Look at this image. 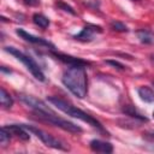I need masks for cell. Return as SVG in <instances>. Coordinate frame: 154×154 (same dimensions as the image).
I'll use <instances>...</instances> for the list:
<instances>
[{
  "label": "cell",
  "mask_w": 154,
  "mask_h": 154,
  "mask_svg": "<svg viewBox=\"0 0 154 154\" xmlns=\"http://www.w3.org/2000/svg\"><path fill=\"white\" fill-rule=\"evenodd\" d=\"M84 67L79 65L69 66L61 76L63 84L78 99L85 97L88 91V78Z\"/></svg>",
  "instance_id": "obj_1"
},
{
  "label": "cell",
  "mask_w": 154,
  "mask_h": 154,
  "mask_svg": "<svg viewBox=\"0 0 154 154\" xmlns=\"http://www.w3.org/2000/svg\"><path fill=\"white\" fill-rule=\"evenodd\" d=\"M47 100H48L52 105H54L58 109H60L61 112L66 113L67 116H71V117H73V118H77V119H79V120H82V122L89 124L90 126L95 128L97 131H100V132H102V134H105V135H108V132L105 130V128L102 126V124H101L97 119H95V118L91 117L90 114L85 113L84 111H82V109H79V108H77V107H75V106L71 105L70 102H67V101H65V100H63V99H60V97H58V96H48Z\"/></svg>",
  "instance_id": "obj_2"
},
{
  "label": "cell",
  "mask_w": 154,
  "mask_h": 154,
  "mask_svg": "<svg viewBox=\"0 0 154 154\" xmlns=\"http://www.w3.org/2000/svg\"><path fill=\"white\" fill-rule=\"evenodd\" d=\"M4 49H5L7 53H10V54H12L13 57H16L19 61H22L23 65L28 69V71H30V73H31L37 81H40V82H46L45 73L42 72V70H41V67L38 66V64H37L31 57L24 54L23 52H20L19 49H17V48H14V47H5Z\"/></svg>",
  "instance_id": "obj_3"
},
{
  "label": "cell",
  "mask_w": 154,
  "mask_h": 154,
  "mask_svg": "<svg viewBox=\"0 0 154 154\" xmlns=\"http://www.w3.org/2000/svg\"><path fill=\"white\" fill-rule=\"evenodd\" d=\"M34 112H35L36 118L45 123H49L51 125L58 126L69 132H82L81 126H78L69 120H65L63 118H59L54 112H41V111H34Z\"/></svg>",
  "instance_id": "obj_4"
},
{
  "label": "cell",
  "mask_w": 154,
  "mask_h": 154,
  "mask_svg": "<svg viewBox=\"0 0 154 154\" xmlns=\"http://www.w3.org/2000/svg\"><path fill=\"white\" fill-rule=\"evenodd\" d=\"M28 131H30L31 134H34L37 138H40L47 147H51V148H54V149H59V150H64V152H67L70 148L67 144H65L63 141L53 137L52 135H49L48 132L41 130V129H37L35 126H31V125H26V124H22Z\"/></svg>",
  "instance_id": "obj_5"
},
{
  "label": "cell",
  "mask_w": 154,
  "mask_h": 154,
  "mask_svg": "<svg viewBox=\"0 0 154 154\" xmlns=\"http://www.w3.org/2000/svg\"><path fill=\"white\" fill-rule=\"evenodd\" d=\"M16 34H17V35H18L20 38H23L24 41H26V42H30V43H32V45L43 46V47H47V48H49V49H52V51L55 48V46H54L53 43H51L49 41H47V40L42 38V37H38V36L31 35V34L26 32L25 30H23V29H20V28L16 29Z\"/></svg>",
  "instance_id": "obj_6"
},
{
  "label": "cell",
  "mask_w": 154,
  "mask_h": 154,
  "mask_svg": "<svg viewBox=\"0 0 154 154\" xmlns=\"http://www.w3.org/2000/svg\"><path fill=\"white\" fill-rule=\"evenodd\" d=\"M95 32H102V28L99 25H94V24H87L81 30V32H78L77 35H73V38L82 41V42H89L94 38Z\"/></svg>",
  "instance_id": "obj_7"
},
{
  "label": "cell",
  "mask_w": 154,
  "mask_h": 154,
  "mask_svg": "<svg viewBox=\"0 0 154 154\" xmlns=\"http://www.w3.org/2000/svg\"><path fill=\"white\" fill-rule=\"evenodd\" d=\"M19 99L28 105L30 108H32L34 111H41V112H53L43 101L31 96V95H24V94H20L19 95Z\"/></svg>",
  "instance_id": "obj_8"
},
{
  "label": "cell",
  "mask_w": 154,
  "mask_h": 154,
  "mask_svg": "<svg viewBox=\"0 0 154 154\" xmlns=\"http://www.w3.org/2000/svg\"><path fill=\"white\" fill-rule=\"evenodd\" d=\"M51 54H52L55 59H58V60L63 61L64 64H67L69 66H72V65L87 66V65H89V61L83 60V59H81V58H76V57L69 55V54H64V53H59V52H54V51H52V52H51Z\"/></svg>",
  "instance_id": "obj_9"
},
{
  "label": "cell",
  "mask_w": 154,
  "mask_h": 154,
  "mask_svg": "<svg viewBox=\"0 0 154 154\" xmlns=\"http://www.w3.org/2000/svg\"><path fill=\"white\" fill-rule=\"evenodd\" d=\"M4 128L11 134V136H16V137H18L19 140H23V141H29L30 140V135L26 132V129L22 124L20 125H17V124L4 125Z\"/></svg>",
  "instance_id": "obj_10"
},
{
  "label": "cell",
  "mask_w": 154,
  "mask_h": 154,
  "mask_svg": "<svg viewBox=\"0 0 154 154\" xmlns=\"http://www.w3.org/2000/svg\"><path fill=\"white\" fill-rule=\"evenodd\" d=\"M89 147L93 152H96V153L109 154L113 152V146L109 142H105L101 140H91L89 142Z\"/></svg>",
  "instance_id": "obj_11"
},
{
  "label": "cell",
  "mask_w": 154,
  "mask_h": 154,
  "mask_svg": "<svg viewBox=\"0 0 154 154\" xmlns=\"http://www.w3.org/2000/svg\"><path fill=\"white\" fill-rule=\"evenodd\" d=\"M137 94L141 97L142 101L147 102V103H152L154 102V90L150 87L147 85H142L137 89Z\"/></svg>",
  "instance_id": "obj_12"
},
{
  "label": "cell",
  "mask_w": 154,
  "mask_h": 154,
  "mask_svg": "<svg viewBox=\"0 0 154 154\" xmlns=\"http://www.w3.org/2000/svg\"><path fill=\"white\" fill-rule=\"evenodd\" d=\"M138 40L144 45H152L154 42V32L149 29H141L136 31Z\"/></svg>",
  "instance_id": "obj_13"
},
{
  "label": "cell",
  "mask_w": 154,
  "mask_h": 154,
  "mask_svg": "<svg viewBox=\"0 0 154 154\" xmlns=\"http://www.w3.org/2000/svg\"><path fill=\"white\" fill-rule=\"evenodd\" d=\"M123 113H125L126 116L132 117V118H135V119H138V120H142V122H147V118H146L144 116H142V114H141L134 106H131V105L124 106V107H123Z\"/></svg>",
  "instance_id": "obj_14"
},
{
  "label": "cell",
  "mask_w": 154,
  "mask_h": 154,
  "mask_svg": "<svg viewBox=\"0 0 154 154\" xmlns=\"http://www.w3.org/2000/svg\"><path fill=\"white\" fill-rule=\"evenodd\" d=\"M0 102L4 108H11L13 105V99L10 95V93L6 91L5 88H0Z\"/></svg>",
  "instance_id": "obj_15"
},
{
  "label": "cell",
  "mask_w": 154,
  "mask_h": 154,
  "mask_svg": "<svg viewBox=\"0 0 154 154\" xmlns=\"http://www.w3.org/2000/svg\"><path fill=\"white\" fill-rule=\"evenodd\" d=\"M32 22L35 25H37L42 29H46L49 26V19L41 13H34L32 14Z\"/></svg>",
  "instance_id": "obj_16"
},
{
  "label": "cell",
  "mask_w": 154,
  "mask_h": 154,
  "mask_svg": "<svg viewBox=\"0 0 154 154\" xmlns=\"http://www.w3.org/2000/svg\"><path fill=\"white\" fill-rule=\"evenodd\" d=\"M10 138H11V134L2 126L1 130H0V143H1V146L5 147L10 142Z\"/></svg>",
  "instance_id": "obj_17"
},
{
  "label": "cell",
  "mask_w": 154,
  "mask_h": 154,
  "mask_svg": "<svg viewBox=\"0 0 154 154\" xmlns=\"http://www.w3.org/2000/svg\"><path fill=\"white\" fill-rule=\"evenodd\" d=\"M55 6H57L58 8H60V10H63V11H65V12H69V13L72 14V16H76V14H77L76 11L73 10V7H71L70 5H67V4L63 2V1H57V2H55Z\"/></svg>",
  "instance_id": "obj_18"
},
{
  "label": "cell",
  "mask_w": 154,
  "mask_h": 154,
  "mask_svg": "<svg viewBox=\"0 0 154 154\" xmlns=\"http://www.w3.org/2000/svg\"><path fill=\"white\" fill-rule=\"evenodd\" d=\"M111 28H112V30H114V31H119V32H126V31H129V29H128V26L124 24V23H122V22H111Z\"/></svg>",
  "instance_id": "obj_19"
},
{
  "label": "cell",
  "mask_w": 154,
  "mask_h": 154,
  "mask_svg": "<svg viewBox=\"0 0 154 154\" xmlns=\"http://www.w3.org/2000/svg\"><path fill=\"white\" fill-rule=\"evenodd\" d=\"M106 63L109 64V65H112V66H114L116 69H119V70H124L126 67V66H124L122 63H119L117 60H106Z\"/></svg>",
  "instance_id": "obj_20"
},
{
  "label": "cell",
  "mask_w": 154,
  "mask_h": 154,
  "mask_svg": "<svg viewBox=\"0 0 154 154\" xmlns=\"http://www.w3.org/2000/svg\"><path fill=\"white\" fill-rule=\"evenodd\" d=\"M23 2L28 6H38L40 5V0H23Z\"/></svg>",
  "instance_id": "obj_21"
},
{
  "label": "cell",
  "mask_w": 154,
  "mask_h": 154,
  "mask_svg": "<svg viewBox=\"0 0 154 154\" xmlns=\"http://www.w3.org/2000/svg\"><path fill=\"white\" fill-rule=\"evenodd\" d=\"M147 137H149V138H152V140H154V132H150V134H147Z\"/></svg>",
  "instance_id": "obj_22"
},
{
  "label": "cell",
  "mask_w": 154,
  "mask_h": 154,
  "mask_svg": "<svg viewBox=\"0 0 154 154\" xmlns=\"http://www.w3.org/2000/svg\"><path fill=\"white\" fill-rule=\"evenodd\" d=\"M152 61H153V63H154V55H153V57H152Z\"/></svg>",
  "instance_id": "obj_23"
},
{
  "label": "cell",
  "mask_w": 154,
  "mask_h": 154,
  "mask_svg": "<svg viewBox=\"0 0 154 154\" xmlns=\"http://www.w3.org/2000/svg\"><path fill=\"white\" fill-rule=\"evenodd\" d=\"M153 118H154V112H153Z\"/></svg>",
  "instance_id": "obj_24"
},
{
  "label": "cell",
  "mask_w": 154,
  "mask_h": 154,
  "mask_svg": "<svg viewBox=\"0 0 154 154\" xmlns=\"http://www.w3.org/2000/svg\"><path fill=\"white\" fill-rule=\"evenodd\" d=\"M134 1H138V0H134Z\"/></svg>",
  "instance_id": "obj_25"
},
{
  "label": "cell",
  "mask_w": 154,
  "mask_h": 154,
  "mask_svg": "<svg viewBox=\"0 0 154 154\" xmlns=\"http://www.w3.org/2000/svg\"><path fill=\"white\" fill-rule=\"evenodd\" d=\"M153 85H154V82H153Z\"/></svg>",
  "instance_id": "obj_26"
}]
</instances>
